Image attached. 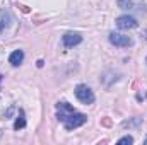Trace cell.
<instances>
[{
    "instance_id": "obj_12",
    "label": "cell",
    "mask_w": 147,
    "mask_h": 145,
    "mask_svg": "<svg viewBox=\"0 0 147 145\" xmlns=\"http://www.w3.org/2000/svg\"><path fill=\"white\" fill-rule=\"evenodd\" d=\"M2 79H3V75H0V80H2Z\"/></svg>"
},
{
    "instance_id": "obj_11",
    "label": "cell",
    "mask_w": 147,
    "mask_h": 145,
    "mask_svg": "<svg viewBox=\"0 0 147 145\" xmlns=\"http://www.w3.org/2000/svg\"><path fill=\"white\" fill-rule=\"evenodd\" d=\"M139 123H140V118H135L134 121H125L123 126H135V125H139Z\"/></svg>"
},
{
    "instance_id": "obj_1",
    "label": "cell",
    "mask_w": 147,
    "mask_h": 145,
    "mask_svg": "<svg viewBox=\"0 0 147 145\" xmlns=\"http://www.w3.org/2000/svg\"><path fill=\"white\" fill-rule=\"evenodd\" d=\"M58 121H62V123H63L65 130H75V128L82 126V125L87 121V116H86L84 113H77V111L74 109V111H69L67 114L60 116V118H58Z\"/></svg>"
},
{
    "instance_id": "obj_7",
    "label": "cell",
    "mask_w": 147,
    "mask_h": 145,
    "mask_svg": "<svg viewBox=\"0 0 147 145\" xmlns=\"http://www.w3.org/2000/svg\"><path fill=\"white\" fill-rule=\"evenodd\" d=\"M26 126V114H24V109H19V114L14 121V130H22Z\"/></svg>"
},
{
    "instance_id": "obj_8",
    "label": "cell",
    "mask_w": 147,
    "mask_h": 145,
    "mask_svg": "<svg viewBox=\"0 0 147 145\" xmlns=\"http://www.w3.org/2000/svg\"><path fill=\"white\" fill-rule=\"evenodd\" d=\"M9 22H10V14L7 10H2L0 12V33L9 26Z\"/></svg>"
},
{
    "instance_id": "obj_10",
    "label": "cell",
    "mask_w": 147,
    "mask_h": 145,
    "mask_svg": "<svg viewBox=\"0 0 147 145\" xmlns=\"http://www.w3.org/2000/svg\"><path fill=\"white\" fill-rule=\"evenodd\" d=\"M118 144L123 145V144H134V138L130 137V135H127V137H121L120 140H118Z\"/></svg>"
},
{
    "instance_id": "obj_5",
    "label": "cell",
    "mask_w": 147,
    "mask_h": 145,
    "mask_svg": "<svg viewBox=\"0 0 147 145\" xmlns=\"http://www.w3.org/2000/svg\"><path fill=\"white\" fill-rule=\"evenodd\" d=\"M62 41H63L65 48H74V46H77V44L82 43V36L79 33H65L62 36Z\"/></svg>"
},
{
    "instance_id": "obj_3",
    "label": "cell",
    "mask_w": 147,
    "mask_h": 145,
    "mask_svg": "<svg viewBox=\"0 0 147 145\" xmlns=\"http://www.w3.org/2000/svg\"><path fill=\"white\" fill-rule=\"evenodd\" d=\"M110 43L116 48H130L134 46V39L130 36H125L121 33H110Z\"/></svg>"
},
{
    "instance_id": "obj_14",
    "label": "cell",
    "mask_w": 147,
    "mask_h": 145,
    "mask_svg": "<svg viewBox=\"0 0 147 145\" xmlns=\"http://www.w3.org/2000/svg\"><path fill=\"white\" fill-rule=\"evenodd\" d=\"M146 63H147V58H146Z\"/></svg>"
},
{
    "instance_id": "obj_13",
    "label": "cell",
    "mask_w": 147,
    "mask_h": 145,
    "mask_svg": "<svg viewBox=\"0 0 147 145\" xmlns=\"http://www.w3.org/2000/svg\"><path fill=\"white\" fill-rule=\"evenodd\" d=\"M144 142H146V144H147V137H146V140H144Z\"/></svg>"
},
{
    "instance_id": "obj_9",
    "label": "cell",
    "mask_w": 147,
    "mask_h": 145,
    "mask_svg": "<svg viewBox=\"0 0 147 145\" xmlns=\"http://www.w3.org/2000/svg\"><path fill=\"white\" fill-rule=\"evenodd\" d=\"M116 5H118L120 9H132V7H134V2H132V0H118Z\"/></svg>"
},
{
    "instance_id": "obj_2",
    "label": "cell",
    "mask_w": 147,
    "mask_h": 145,
    "mask_svg": "<svg viewBox=\"0 0 147 145\" xmlns=\"http://www.w3.org/2000/svg\"><path fill=\"white\" fill-rule=\"evenodd\" d=\"M74 92H75V97H77L82 104H92V103L96 101V96H94V92L91 91V87H87V85H84V84H79Z\"/></svg>"
},
{
    "instance_id": "obj_6",
    "label": "cell",
    "mask_w": 147,
    "mask_h": 145,
    "mask_svg": "<svg viewBox=\"0 0 147 145\" xmlns=\"http://www.w3.org/2000/svg\"><path fill=\"white\" fill-rule=\"evenodd\" d=\"M22 60H24V51H22V50H16V51H12L10 56H9V63H10L12 67H19V65L22 63Z\"/></svg>"
},
{
    "instance_id": "obj_4",
    "label": "cell",
    "mask_w": 147,
    "mask_h": 145,
    "mask_svg": "<svg viewBox=\"0 0 147 145\" xmlns=\"http://www.w3.org/2000/svg\"><path fill=\"white\" fill-rule=\"evenodd\" d=\"M116 26H118V29H123V31H128V29H135L137 26H139V22H137V19L135 17H132V15H120V17H116Z\"/></svg>"
}]
</instances>
